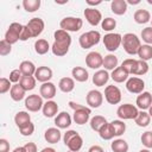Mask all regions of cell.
I'll use <instances>...</instances> for the list:
<instances>
[{
  "label": "cell",
  "instance_id": "obj_1",
  "mask_svg": "<svg viewBox=\"0 0 152 152\" xmlns=\"http://www.w3.org/2000/svg\"><path fill=\"white\" fill-rule=\"evenodd\" d=\"M53 38H55V42L51 46L52 53L57 57L65 56L69 52V48L71 44V36L69 34V32L59 28L55 31Z\"/></svg>",
  "mask_w": 152,
  "mask_h": 152
},
{
  "label": "cell",
  "instance_id": "obj_2",
  "mask_svg": "<svg viewBox=\"0 0 152 152\" xmlns=\"http://www.w3.org/2000/svg\"><path fill=\"white\" fill-rule=\"evenodd\" d=\"M63 141H64L65 146L69 148V151H74V152H78L83 146L82 137L78 134V132H76L74 129H69L64 133Z\"/></svg>",
  "mask_w": 152,
  "mask_h": 152
},
{
  "label": "cell",
  "instance_id": "obj_3",
  "mask_svg": "<svg viewBox=\"0 0 152 152\" xmlns=\"http://www.w3.org/2000/svg\"><path fill=\"white\" fill-rule=\"evenodd\" d=\"M122 46H124V50L133 56V55H138V51L141 46V43H140V38H138L137 34L134 33H126L122 36V42H121Z\"/></svg>",
  "mask_w": 152,
  "mask_h": 152
},
{
  "label": "cell",
  "instance_id": "obj_4",
  "mask_svg": "<svg viewBox=\"0 0 152 152\" xmlns=\"http://www.w3.org/2000/svg\"><path fill=\"white\" fill-rule=\"evenodd\" d=\"M100 39H101L100 32L95 31V30H91V31L82 33L80 36V38H78V43H80L82 49H90L91 46L99 44Z\"/></svg>",
  "mask_w": 152,
  "mask_h": 152
},
{
  "label": "cell",
  "instance_id": "obj_5",
  "mask_svg": "<svg viewBox=\"0 0 152 152\" xmlns=\"http://www.w3.org/2000/svg\"><path fill=\"white\" fill-rule=\"evenodd\" d=\"M83 20L77 17H65L59 21V27L66 32H77L82 28Z\"/></svg>",
  "mask_w": 152,
  "mask_h": 152
},
{
  "label": "cell",
  "instance_id": "obj_6",
  "mask_svg": "<svg viewBox=\"0 0 152 152\" xmlns=\"http://www.w3.org/2000/svg\"><path fill=\"white\" fill-rule=\"evenodd\" d=\"M139 114V109L137 106L132 103H124L119 106L116 109V115L119 116L120 120H132L135 119Z\"/></svg>",
  "mask_w": 152,
  "mask_h": 152
},
{
  "label": "cell",
  "instance_id": "obj_7",
  "mask_svg": "<svg viewBox=\"0 0 152 152\" xmlns=\"http://www.w3.org/2000/svg\"><path fill=\"white\" fill-rule=\"evenodd\" d=\"M103 40V45L104 48L109 51V52H114L119 49V46L121 45V42H122V36L120 33H114V32H110V33H107L104 34V37L102 38Z\"/></svg>",
  "mask_w": 152,
  "mask_h": 152
},
{
  "label": "cell",
  "instance_id": "obj_8",
  "mask_svg": "<svg viewBox=\"0 0 152 152\" xmlns=\"http://www.w3.org/2000/svg\"><path fill=\"white\" fill-rule=\"evenodd\" d=\"M23 27H24V25H21L19 23H12L8 26L7 31H6L4 39L7 43H10L11 45L12 44H15L18 40H20V33L23 31Z\"/></svg>",
  "mask_w": 152,
  "mask_h": 152
},
{
  "label": "cell",
  "instance_id": "obj_9",
  "mask_svg": "<svg viewBox=\"0 0 152 152\" xmlns=\"http://www.w3.org/2000/svg\"><path fill=\"white\" fill-rule=\"evenodd\" d=\"M43 97L38 94H31L25 99V107L28 112H38L43 109Z\"/></svg>",
  "mask_w": 152,
  "mask_h": 152
},
{
  "label": "cell",
  "instance_id": "obj_10",
  "mask_svg": "<svg viewBox=\"0 0 152 152\" xmlns=\"http://www.w3.org/2000/svg\"><path fill=\"white\" fill-rule=\"evenodd\" d=\"M104 99L110 104H118L121 101V90L114 84L107 86L104 88Z\"/></svg>",
  "mask_w": 152,
  "mask_h": 152
},
{
  "label": "cell",
  "instance_id": "obj_11",
  "mask_svg": "<svg viewBox=\"0 0 152 152\" xmlns=\"http://www.w3.org/2000/svg\"><path fill=\"white\" fill-rule=\"evenodd\" d=\"M26 26H27V28L30 30L32 38H36V37H38L39 34H42V32L44 31L45 23H44V20H43V19H40V18H37V17H36V18L30 19V20H28V23L26 24Z\"/></svg>",
  "mask_w": 152,
  "mask_h": 152
},
{
  "label": "cell",
  "instance_id": "obj_12",
  "mask_svg": "<svg viewBox=\"0 0 152 152\" xmlns=\"http://www.w3.org/2000/svg\"><path fill=\"white\" fill-rule=\"evenodd\" d=\"M126 89L132 94H141L145 89V82L139 77H129L126 81Z\"/></svg>",
  "mask_w": 152,
  "mask_h": 152
},
{
  "label": "cell",
  "instance_id": "obj_13",
  "mask_svg": "<svg viewBox=\"0 0 152 152\" xmlns=\"http://www.w3.org/2000/svg\"><path fill=\"white\" fill-rule=\"evenodd\" d=\"M86 101L90 108H99L103 102V95L101 91L93 89V90L88 91V94L86 96Z\"/></svg>",
  "mask_w": 152,
  "mask_h": 152
},
{
  "label": "cell",
  "instance_id": "obj_14",
  "mask_svg": "<svg viewBox=\"0 0 152 152\" xmlns=\"http://www.w3.org/2000/svg\"><path fill=\"white\" fill-rule=\"evenodd\" d=\"M86 64L90 69H99L103 64V57L97 51H90L86 56Z\"/></svg>",
  "mask_w": 152,
  "mask_h": 152
},
{
  "label": "cell",
  "instance_id": "obj_15",
  "mask_svg": "<svg viewBox=\"0 0 152 152\" xmlns=\"http://www.w3.org/2000/svg\"><path fill=\"white\" fill-rule=\"evenodd\" d=\"M83 13H84V17H86L87 21L91 26H96L102 21V14L95 7H87Z\"/></svg>",
  "mask_w": 152,
  "mask_h": 152
},
{
  "label": "cell",
  "instance_id": "obj_16",
  "mask_svg": "<svg viewBox=\"0 0 152 152\" xmlns=\"http://www.w3.org/2000/svg\"><path fill=\"white\" fill-rule=\"evenodd\" d=\"M90 114H91V109L89 107H83L81 109L74 110V115H72V120L77 124V125H84L89 121L90 119Z\"/></svg>",
  "mask_w": 152,
  "mask_h": 152
},
{
  "label": "cell",
  "instance_id": "obj_17",
  "mask_svg": "<svg viewBox=\"0 0 152 152\" xmlns=\"http://www.w3.org/2000/svg\"><path fill=\"white\" fill-rule=\"evenodd\" d=\"M39 95L46 101L52 100L56 96V86L52 82H45L39 88Z\"/></svg>",
  "mask_w": 152,
  "mask_h": 152
},
{
  "label": "cell",
  "instance_id": "obj_18",
  "mask_svg": "<svg viewBox=\"0 0 152 152\" xmlns=\"http://www.w3.org/2000/svg\"><path fill=\"white\" fill-rule=\"evenodd\" d=\"M137 107L141 110H146L150 109V107L152 106V95L148 91H142L141 94L138 95L137 100H135Z\"/></svg>",
  "mask_w": 152,
  "mask_h": 152
},
{
  "label": "cell",
  "instance_id": "obj_19",
  "mask_svg": "<svg viewBox=\"0 0 152 152\" xmlns=\"http://www.w3.org/2000/svg\"><path fill=\"white\" fill-rule=\"evenodd\" d=\"M34 78L37 81L42 82V83L50 82V80L52 78V70L49 66H45V65L38 66L37 70H36V74H34Z\"/></svg>",
  "mask_w": 152,
  "mask_h": 152
},
{
  "label": "cell",
  "instance_id": "obj_20",
  "mask_svg": "<svg viewBox=\"0 0 152 152\" xmlns=\"http://www.w3.org/2000/svg\"><path fill=\"white\" fill-rule=\"evenodd\" d=\"M71 116L66 113V112H61L59 114H57V116L55 118V125L61 128V129H64V128H68L70 125H71Z\"/></svg>",
  "mask_w": 152,
  "mask_h": 152
},
{
  "label": "cell",
  "instance_id": "obj_21",
  "mask_svg": "<svg viewBox=\"0 0 152 152\" xmlns=\"http://www.w3.org/2000/svg\"><path fill=\"white\" fill-rule=\"evenodd\" d=\"M44 138L50 144H57L61 140V138H62V133H61L59 128H57V127H50V128H48L45 131Z\"/></svg>",
  "mask_w": 152,
  "mask_h": 152
},
{
  "label": "cell",
  "instance_id": "obj_22",
  "mask_svg": "<svg viewBox=\"0 0 152 152\" xmlns=\"http://www.w3.org/2000/svg\"><path fill=\"white\" fill-rule=\"evenodd\" d=\"M109 74L107 70L104 69H101V70H97L94 75H93V83L96 86V87H103L108 80H109Z\"/></svg>",
  "mask_w": 152,
  "mask_h": 152
},
{
  "label": "cell",
  "instance_id": "obj_23",
  "mask_svg": "<svg viewBox=\"0 0 152 152\" xmlns=\"http://www.w3.org/2000/svg\"><path fill=\"white\" fill-rule=\"evenodd\" d=\"M43 115L45 118H53L58 113V104L53 100H49L43 106Z\"/></svg>",
  "mask_w": 152,
  "mask_h": 152
},
{
  "label": "cell",
  "instance_id": "obj_24",
  "mask_svg": "<svg viewBox=\"0 0 152 152\" xmlns=\"http://www.w3.org/2000/svg\"><path fill=\"white\" fill-rule=\"evenodd\" d=\"M71 76L77 82H86L89 78V74L83 66H74L71 70Z\"/></svg>",
  "mask_w": 152,
  "mask_h": 152
},
{
  "label": "cell",
  "instance_id": "obj_25",
  "mask_svg": "<svg viewBox=\"0 0 152 152\" xmlns=\"http://www.w3.org/2000/svg\"><path fill=\"white\" fill-rule=\"evenodd\" d=\"M110 10L116 15H122L127 11V1L126 0H113L110 2Z\"/></svg>",
  "mask_w": 152,
  "mask_h": 152
},
{
  "label": "cell",
  "instance_id": "obj_26",
  "mask_svg": "<svg viewBox=\"0 0 152 152\" xmlns=\"http://www.w3.org/2000/svg\"><path fill=\"white\" fill-rule=\"evenodd\" d=\"M19 70L21 71L23 76H34L37 68L31 61H23L19 64Z\"/></svg>",
  "mask_w": 152,
  "mask_h": 152
},
{
  "label": "cell",
  "instance_id": "obj_27",
  "mask_svg": "<svg viewBox=\"0 0 152 152\" xmlns=\"http://www.w3.org/2000/svg\"><path fill=\"white\" fill-rule=\"evenodd\" d=\"M58 88L63 93H70L75 88V80L71 77H63L58 82Z\"/></svg>",
  "mask_w": 152,
  "mask_h": 152
},
{
  "label": "cell",
  "instance_id": "obj_28",
  "mask_svg": "<svg viewBox=\"0 0 152 152\" xmlns=\"http://www.w3.org/2000/svg\"><path fill=\"white\" fill-rule=\"evenodd\" d=\"M25 93H26V90L20 84L15 83V84L12 86V88L10 90V96H11V99L13 101L18 102V101H20V100H23L25 97Z\"/></svg>",
  "mask_w": 152,
  "mask_h": 152
},
{
  "label": "cell",
  "instance_id": "obj_29",
  "mask_svg": "<svg viewBox=\"0 0 152 152\" xmlns=\"http://www.w3.org/2000/svg\"><path fill=\"white\" fill-rule=\"evenodd\" d=\"M110 77H112V80H113L114 82H116V83H122V82H125V81L128 80V74H127L121 66H118V68H115V69L112 71Z\"/></svg>",
  "mask_w": 152,
  "mask_h": 152
},
{
  "label": "cell",
  "instance_id": "obj_30",
  "mask_svg": "<svg viewBox=\"0 0 152 152\" xmlns=\"http://www.w3.org/2000/svg\"><path fill=\"white\" fill-rule=\"evenodd\" d=\"M133 18L137 24H146L151 20V14L147 10H137L134 12Z\"/></svg>",
  "mask_w": 152,
  "mask_h": 152
},
{
  "label": "cell",
  "instance_id": "obj_31",
  "mask_svg": "<svg viewBox=\"0 0 152 152\" xmlns=\"http://www.w3.org/2000/svg\"><path fill=\"white\" fill-rule=\"evenodd\" d=\"M118 57L113 53H109L107 56L103 57V64L102 66L104 68V70H114L115 68H118Z\"/></svg>",
  "mask_w": 152,
  "mask_h": 152
},
{
  "label": "cell",
  "instance_id": "obj_32",
  "mask_svg": "<svg viewBox=\"0 0 152 152\" xmlns=\"http://www.w3.org/2000/svg\"><path fill=\"white\" fill-rule=\"evenodd\" d=\"M108 121H107V119L104 118V116H102V115H95V116H93L91 119H90V127H91V129L93 131H95V132H100V129L107 124Z\"/></svg>",
  "mask_w": 152,
  "mask_h": 152
},
{
  "label": "cell",
  "instance_id": "obj_33",
  "mask_svg": "<svg viewBox=\"0 0 152 152\" xmlns=\"http://www.w3.org/2000/svg\"><path fill=\"white\" fill-rule=\"evenodd\" d=\"M30 121H31L30 114H28L27 112H24V110L18 112V113L15 114V116H14V122H15V125H17L18 128L25 126V125L28 124Z\"/></svg>",
  "mask_w": 152,
  "mask_h": 152
},
{
  "label": "cell",
  "instance_id": "obj_34",
  "mask_svg": "<svg viewBox=\"0 0 152 152\" xmlns=\"http://www.w3.org/2000/svg\"><path fill=\"white\" fill-rule=\"evenodd\" d=\"M110 148L113 152H128V144L125 139H115L110 144Z\"/></svg>",
  "mask_w": 152,
  "mask_h": 152
},
{
  "label": "cell",
  "instance_id": "obj_35",
  "mask_svg": "<svg viewBox=\"0 0 152 152\" xmlns=\"http://www.w3.org/2000/svg\"><path fill=\"white\" fill-rule=\"evenodd\" d=\"M50 50V45H49V42L46 39H37L34 42V51L38 53V55H45L48 51Z\"/></svg>",
  "mask_w": 152,
  "mask_h": 152
},
{
  "label": "cell",
  "instance_id": "obj_36",
  "mask_svg": "<svg viewBox=\"0 0 152 152\" xmlns=\"http://www.w3.org/2000/svg\"><path fill=\"white\" fill-rule=\"evenodd\" d=\"M135 124L139 126V127H146L150 125V121H151V116L145 110H139V114L138 116L134 119Z\"/></svg>",
  "mask_w": 152,
  "mask_h": 152
},
{
  "label": "cell",
  "instance_id": "obj_37",
  "mask_svg": "<svg viewBox=\"0 0 152 152\" xmlns=\"http://www.w3.org/2000/svg\"><path fill=\"white\" fill-rule=\"evenodd\" d=\"M138 56H139V59L141 61H148L152 58V46L148 45V44H144L140 46L139 51H138Z\"/></svg>",
  "mask_w": 152,
  "mask_h": 152
},
{
  "label": "cell",
  "instance_id": "obj_38",
  "mask_svg": "<svg viewBox=\"0 0 152 152\" xmlns=\"http://www.w3.org/2000/svg\"><path fill=\"white\" fill-rule=\"evenodd\" d=\"M99 134H100V137H101L103 140H110V139H113V138L115 137V134H114V131H113V127H112L110 122H107V124H106V125L100 129Z\"/></svg>",
  "mask_w": 152,
  "mask_h": 152
},
{
  "label": "cell",
  "instance_id": "obj_39",
  "mask_svg": "<svg viewBox=\"0 0 152 152\" xmlns=\"http://www.w3.org/2000/svg\"><path fill=\"white\" fill-rule=\"evenodd\" d=\"M36 81H37V80H36L33 76H23L21 80H20V82H19V84H20L26 91H28V90L34 89V87H36Z\"/></svg>",
  "mask_w": 152,
  "mask_h": 152
},
{
  "label": "cell",
  "instance_id": "obj_40",
  "mask_svg": "<svg viewBox=\"0 0 152 152\" xmlns=\"http://www.w3.org/2000/svg\"><path fill=\"white\" fill-rule=\"evenodd\" d=\"M121 68L128 74H133L134 75V71H135V68H137V59H133V58H127L125 59L122 63H121Z\"/></svg>",
  "mask_w": 152,
  "mask_h": 152
},
{
  "label": "cell",
  "instance_id": "obj_41",
  "mask_svg": "<svg viewBox=\"0 0 152 152\" xmlns=\"http://www.w3.org/2000/svg\"><path fill=\"white\" fill-rule=\"evenodd\" d=\"M110 125L113 127V131H114L115 137L122 135L125 133V131H126V124L122 120H113L110 122Z\"/></svg>",
  "mask_w": 152,
  "mask_h": 152
},
{
  "label": "cell",
  "instance_id": "obj_42",
  "mask_svg": "<svg viewBox=\"0 0 152 152\" xmlns=\"http://www.w3.org/2000/svg\"><path fill=\"white\" fill-rule=\"evenodd\" d=\"M23 7L25 8L26 12H36L40 7V0H24L23 1Z\"/></svg>",
  "mask_w": 152,
  "mask_h": 152
},
{
  "label": "cell",
  "instance_id": "obj_43",
  "mask_svg": "<svg viewBox=\"0 0 152 152\" xmlns=\"http://www.w3.org/2000/svg\"><path fill=\"white\" fill-rule=\"evenodd\" d=\"M101 27H102L104 31H107V32L110 33V31H113V30L116 27V20L113 19V18H110V17L104 18V19H102V21H101Z\"/></svg>",
  "mask_w": 152,
  "mask_h": 152
},
{
  "label": "cell",
  "instance_id": "obj_44",
  "mask_svg": "<svg viewBox=\"0 0 152 152\" xmlns=\"http://www.w3.org/2000/svg\"><path fill=\"white\" fill-rule=\"evenodd\" d=\"M147 71H148V64H147V62L141 61V59H137V68H135L134 75L141 76V75L147 74Z\"/></svg>",
  "mask_w": 152,
  "mask_h": 152
},
{
  "label": "cell",
  "instance_id": "obj_45",
  "mask_svg": "<svg viewBox=\"0 0 152 152\" xmlns=\"http://www.w3.org/2000/svg\"><path fill=\"white\" fill-rule=\"evenodd\" d=\"M141 142L146 148H152V131H146L141 134Z\"/></svg>",
  "mask_w": 152,
  "mask_h": 152
},
{
  "label": "cell",
  "instance_id": "obj_46",
  "mask_svg": "<svg viewBox=\"0 0 152 152\" xmlns=\"http://www.w3.org/2000/svg\"><path fill=\"white\" fill-rule=\"evenodd\" d=\"M141 38H142V40L146 44H148V45L152 44V26H148V27L142 28V31H141Z\"/></svg>",
  "mask_w": 152,
  "mask_h": 152
},
{
  "label": "cell",
  "instance_id": "obj_47",
  "mask_svg": "<svg viewBox=\"0 0 152 152\" xmlns=\"http://www.w3.org/2000/svg\"><path fill=\"white\" fill-rule=\"evenodd\" d=\"M12 51V45L10 43H7L5 39L0 40V55L1 56H7L10 55Z\"/></svg>",
  "mask_w": 152,
  "mask_h": 152
},
{
  "label": "cell",
  "instance_id": "obj_48",
  "mask_svg": "<svg viewBox=\"0 0 152 152\" xmlns=\"http://www.w3.org/2000/svg\"><path fill=\"white\" fill-rule=\"evenodd\" d=\"M19 132H20L21 135H24V137H28V135H31V134L34 132V125L30 121V122L26 124L25 126L20 127V128H19Z\"/></svg>",
  "mask_w": 152,
  "mask_h": 152
},
{
  "label": "cell",
  "instance_id": "obj_49",
  "mask_svg": "<svg viewBox=\"0 0 152 152\" xmlns=\"http://www.w3.org/2000/svg\"><path fill=\"white\" fill-rule=\"evenodd\" d=\"M12 86H11V81L10 78L6 77H1L0 78V94H5L8 90H11Z\"/></svg>",
  "mask_w": 152,
  "mask_h": 152
},
{
  "label": "cell",
  "instance_id": "obj_50",
  "mask_svg": "<svg viewBox=\"0 0 152 152\" xmlns=\"http://www.w3.org/2000/svg\"><path fill=\"white\" fill-rule=\"evenodd\" d=\"M21 77H23V74H21V71H20L19 69H14V70H12L11 74H10V81H11L12 83H14V84L18 83V82H20Z\"/></svg>",
  "mask_w": 152,
  "mask_h": 152
},
{
  "label": "cell",
  "instance_id": "obj_51",
  "mask_svg": "<svg viewBox=\"0 0 152 152\" xmlns=\"http://www.w3.org/2000/svg\"><path fill=\"white\" fill-rule=\"evenodd\" d=\"M30 38H32L31 32H30V30L27 28V26H26V25H24L23 31H21V33H20V40L25 42V40H27V39H30Z\"/></svg>",
  "mask_w": 152,
  "mask_h": 152
},
{
  "label": "cell",
  "instance_id": "obj_52",
  "mask_svg": "<svg viewBox=\"0 0 152 152\" xmlns=\"http://www.w3.org/2000/svg\"><path fill=\"white\" fill-rule=\"evenodd\" d=\"M0 152H10V142L4 138L0 139Z\"/></svg>",
  "mask_w": 152,
  "mask_h": 152
},
{
  "label": "cell",
  "instance_id": "obj_53",
  "mask_svg": "<svg viewBox=\"0 0 152 152\" xmlns=\"http://www.w3.org/2000/svg\"><path fill=\"white\" fill-rule=\"evenodd\" d=\"M24 147H25L26 152H38L37 145H36L34 142H32V141H30V142H26V144L24 145Z\"/></svg>",
  "mask_w": 152,
  "mask_h": 152
},
{
  "label": "cell",
  "instance_id": "obj_54",
  "mask_svg": "<svg viewBox=\"0 0 152 152\" xmlns=\"http://www.w3.org/2000/svg\"><path fill=\"white\" fill-rule=\"evenodd\" d=\"M88 152H104V150L99 145H93V146L89 147Z\"/></svg>",
  "mask_w": 152,
  "mask_h": 152
},
{
  "label": "cell",
  "instance_id": "obj_55",
  "mask_svg": "<svg viewBox=\"0 0 152 152\" xmlns=\"http://www.w3.org/2000/svg\"><path fill=\"white\" fill-rule=\"evenodd\" d=\"M86 2H87L89 6H96V5H100L102 1H101V0H99V1H90V0H87Z\"/></svg>",
  "mask_w": 152,
  "mask_h": 152
},
{
  "label": "cell",
  "instance_id": "obj_56",
  "mask_svg": "<svg viewBox=\"0 0 152 152\" xmlns=\"http://www.w3.org/2000/svg\"><path fill=\"white\" fill-rule=\"evenodd\" d=\"M13 152H26V150H25L24 146H19V147H15L13 150Z\"/></svg>",
  "mask_w": 152,
  "mask_h": 152
},
{
  "label": "cell",
  "instance_id": "obj_57",
  "mask_svg": "<svg viewBox=\"0 0 152 152\" xmlns=\"http://www.w3.org/2000/svg\"><path fill=\"white\" fill-rule=\"evenodd\" d=\"M40 152H56V150L52 148V147H45V148H43Z\"/></svg>",
  "mask_w": 152,
  "mask_h": 152
},
{
  "label": "cell",
  "instance_id": "obj_58",
  "mask_svg": "<svg viewBox=\"0 0 152 152\" xmlns=\"http://www.w3.org/2000/svg\"><path fill=\"white\" fill-rule=\"evenodd\" d=\"M127 4H131V5H138V4H140V0H127Z\"/></svg>",
  "mask_w": 152,
  "mask_h": 152
},
{
  "label": "cell",
  "instance_id": "obj_59",
  "mask_svg": "<svg viewBox=\"0 0 152 152\" xmlns=\"http://www.w3.org/2000/svg\"><path fill=\"white\" fill-rule=\"evenodd\" d=\"M139 152H151V151H150L148 148H142V150H140Z\"/></svg>",
  "mask_w": 152,
  "mask_h": 152
},
{
  "label": "cell",
  "instance_id": "obj_60",
  "mask_svg": "<svg viewBox=\"0 0 152 152\" xmlns=\"http://www.w3.org/2000/svg\"><path fill=\"white\" fill-rule=\"evenodd\" d=\"M148 114H150V116L152 118V106L150 107V109H148Z\"/></svg>",
  "mask_w": 152,
  "mask_h": 152
},
{
  "label": "cell",
  "instance_id": "obj_61",
  "mask_svg": "<svg viewBox=\"0 0 152 152\" xmlns=\"http://www.w3.org/2000/svg\"><path fill=\"white\" fill-rule=\"evenodd\" d=\"M68 152H74V151H68ZM78 152H80V151H78Z\"/></svg>",
  "mask_w": 152,
  "mask_h": 152
},
{
  "label": "cell",
  "instance_id": "obj_62",
  "mask_svg": "<svg viewBox=\"0 0 152 152\" xmlns=\"http://www.w3.org/2000/svg\"><path fill=\"white\" fill-rule=\"evenodd\" d=\"M151 24H152V19H151Z\"/></svg>",
  "mask_w": 152,
  "mask_h": 152
}]
</instances>
